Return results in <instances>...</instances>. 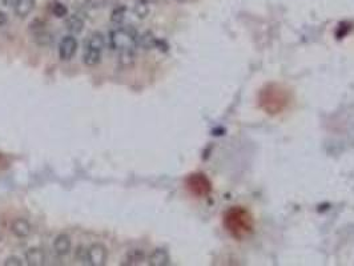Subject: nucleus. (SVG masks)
Instances as JSON below:
<instances>
[{
    "label": "nucleus",
    "mask_w": 354,
    "mask_h": 266,
    "mask_svg": "<svg viewBox=\"0 0 354 266\" xmlns=\"http://www.w3.org/2000/svg\"><path fill=\"white\" fill-rule=\"evenodd\" d=\"M6 23H7V18H6V15H4L3 12H0V27L6 24Z\"/></svg>",
    "instance_id": "aec40b11"
},
{
    "label": "nucleus",
    "mask_w": 354,
    "mask_h": 266,
    "mask_svg": "<svg viewBox=\"0 0 354 266\" xmlns=\"http://www.w3.org/2000/svg\"><path fill=\"white\" fill-rule=\"evenodd\" d=\"M11 231L18 238H27L32 231V226L25 218H16L11 222Z\"/></svg>",
    "instance_id": "39448f33"
},
{
    "label": "nucleus",
    "mask_w": 354,
    "mask_h": 266,
    "mask_svg": "<svg viewBox=\"0 0 354 266\" xmlns=\"http://www.w3.org/2000/svg\"><path fill=\"white\" fill-rule=\"evenodd\" d=\"M148 263L153 266L168 265L169 257L165 250H163V249H156V250H153V253H152L151 256H149V258H148Z\"/></svg>",
    "instance_id": "f8f14e48"
},
{
    "label": "nucleus",
    "mask_w": 354,
    "mask_h": 266,
    "mask_svg": "<svg viewBox=\"0 0 354 266\" xmlns=\"http://www.w3.org/2000/svg\"><path fill=\"white\" fill-rule=\"evenodd\" d=\"M102 49L93 48V47L84 46V52H83V63L88 66H95L102 61Z\"/></svg>",
    "instance_id": "6e6552de"
},
{
    "label": "nucleus",
    "mask_w": 354,
    "mask_h": 266,
    "mask_svg": "<svg viewBox=\"0 0 354 266\" xmlns=\"http://www.w3.org/2000/svg\"><path fill=\"white\" fill-rule=\"evenodd\" d=\"M144 259V253L140 249H134L131 250L124 258V265H139Z\"/></svg>",
    "instance_id": "ddd939ff"
},
{
    "label": "nucleus",
    "mask_w": 354,
    "mask_h": 266,
    "mask_svg": "<svg viewBox=\"0 0 354 266\" xmlns=\"http://www.w3.org/2000/svg\"><path fill=\"white\" fill-rule=\"evenodd\" d=\"M125 8L124 7H119L116 8V10H113L112 12V21H115V23H123L124 19H125Z\"/></svg>",
    "instance_id": "f3484780"
},
{
    "label": "nucleus",
    "mask_w": 354,
    "mask_h": 266,
    "mask_svg": "<svg viewBox=\"0 0 354 266\" xmlns=\"http://www.w3.org/2000/svg\"><path fill=\"white\" fill-rule=\"evenodd\" d=\"M88 265L91 266H104L108 261V252L107 248L102 244H93L88 248L87 252Z\"/></svg>",
    "instance_id": "7ed1b4c3"
},
{
    "label": "nucleus",
    "mask_w": 354,
    "mask_h": 266,
    "mask_svg": "<svg viewBox=\"0 0 354 266\" xmlns=\"http://www.w3.org/2000/svg\"><path fill=\"white\" fill-rule=\"evenodd\" d=\"M176 2H179V3H184V2H186V0H176Z\"/></svg>",
    "instance_id": "4be33fe9"
},
{
    "label": "nucleus",
    "mask_w": 354,
    "mask_h": 266,
    "mask_svg": "<svg viewBox=\"0 0 354 266\" xmlns=\"http://www.w3.org/2000/svg\"><path fill=\"white\" fill-rule=\"evenodd\" d=\"M236 212H237V218L239 220H236L235 214H233V212H229L228 216H227V220H225V222H228V228L229 230L233 231L236 236H242V235H246L249 230H250V225H249V217L246 216L244 212H241V210H237L236 209Z\"/></svg>",
    "instance_id": "f03ea898"
},
{
    "label": "nucleus",
    "mask_w": 354,
    "mask_h": 266,
    "mask_svg": "<svg viewBox=\"0 0 354 266\" xmlns=\"http://www.w3.org/2000/svg\"><path fill=\"white\" fill-rule=\"evenodd\" d=\"M119 57H117V61L121 66H131L135 63V59H136V51H125V52L117 53Z\"/></svg>",
    "instance_id": "4468645a"
},
{
    "label": "nucleus",
    "mask_w": 354,
    "mask_h": 266,
    "mask_svg": "<svg viewBox=\"0 0 354 266\" xmlns=\"http://www.w3.org/2000/svg\"><path fill=\"white\" fill-rule=\"evenodd\" d=\"M139 44V35L131 27H117L108 35V46L115 52L136 51Z\"/></svg>",
    "instance_id": "f257e3e1"
},
{
    "label": "nucleus",
    "mask_w": 354,
    "mask_h": 266,
    "mask_svg": "<svg viewBox=\"0 0 354 266\" xmlns=\"http://www.w3.org/2000/svg\"><path fill=\"white\" fill-rule=\"evenodd\" d=\"M32 32H34V40L38 43L39 46H48L52 42L51 35L46 31L44 27H42V24L39 25V27H35V25L32 24Z\"/></svg>",
    "instance_id": "9d476101"
},
{
    "label": "nucleus",
    "mask_w": 354,
    "mask_h": 266,
    "mask_svg": "<svg viewBox=\"0 0 354 266\" xmlns=\"http://www.w3.org/2000/svg\"><path fill=\"white\" fill-rule=\"evenodd\" d=\"M87 252L88 248H85V246H77V249L75 250V258H76L77 262L83 263V265H88Z\"/></svg>",
    "instance_id": "dca6fc26"
},
{
    "label": "nucleus",
    "mask_w": 354,
    "mask_h": 266,
    "mask_svg": "<svg viewBox=\"0 0 354 266\" xmlns=\"http://www.w3.org/2000/svg\"><path fill=\"white\" fill-rule=\"evenodd\" d=\"M77 51V40L75 35H67L61 39L59 46V57L63 61H70Z\"/></svg>",
    "instance_id": "20e7f679"
},
{
    "label": "nucleus",
    "mask_w": 354,
    "mask_h": 266,
    "mask_svg": "<svg viewBox=\"0 0 354 266\" xmlns=\"http://www.w3.org/2000/svg\"><path fill=\"white\" fill-rule=\"evenodd\" d=\"M4 265L6 266H8V265L21 266V265H24V262H23V259H21L20 257L11 256V257H8V258H6V261H4Z\"/></svg>",
    "instance_id": "6ab92c4d"
},
{
    "label": "nucleus",
    "mask_w": 354,
    "mask_h": 266,
    "mask_svg": "<svg viewBox=\"0 0 354 266\" xmlns=\"http://www.w3.org/2000/svg\"><path fill=\"white\" fill-rule=\"evenodd\" d=\"M132 12L136 18L145 19L149 15L151 10H149V4L140 3V2H135V6L132 8Z\"/></svg>",
    "instance_id": "2eb2a0df"
},
{
    "label": "nucleus",
    "mask_w": 354,
    "mask_h": 266,
    "mask_svg": "<svg viewBox=\"0 0 354 266\" xmlns=\"http://www.w3.org/2000/svg\"><path fill=\"white\" fill-rule=\"evenodd\" d=\"M66 27L72 35H77L84 29V20L77 15H71L66 20Z\"/></svg>",
    "instance_id": "9b49d317"
},
{
    "label": "nucleus",
    "mask_w": 354,
    "mask_h": 266,
    "mask_svg": "<svg viewBox=\"0 0 354 266\" xmlns=\"http://www.w3.org/2000/svg\"><path fill=\"white\" fill-rule=\"evenodd\" d=\"M135 2H140V3H145V4H153V3H156L157 0H135Z\"/></svg>",
    "instance_id": "412c9836"
},
{
    "label": "nucleus",
    "mask_w": 354,
    "mask_h": 266,
    "mask_svg": "<svg viewBox=\"0 0 354 266\" xmlns=\"http://www.w3.org/2000/svg\"><path fill=\"white\" fill-rule=\"evenodd\" d=\"M12 7H14L15 15L19 19H25L34 11L35 0H14Z\"/></svg>",
    "instance_id": "0eeeda50"
},
{
    "label": "nucleus",
    "mask_w": 354,
    "mask_h": 266,
    "mask_svg": "<svg viewBox=\"0 0 354 266\" xmlns=\"http://www.w3.org/2000/svg\"><path fill=\"white\" fill-rule=\"evenodd\" d=\"M53 252L55 254H57L59 257H66L67 254H70L71 252V237L68 235H61L57 236L53 241Z\"/></svg>",
    "instance_id": "423d86ee"
},
{
    "label": "nucleus",
    "mask_w": 354,
    "mask_h": 266,
    "mask_svg": "<svg viewBox=\"0 0 354 266\" xmlns=\"http://www.w3.org/2000/svg\"><path fill=\"white\" fill-rule=\"evenodd\" d=\"M25 261L31 266H42L46 263V254L40 248H31L25 253Z\"/></svg>",
    "instance_id": "1a4fd4ad"
},
{
    "label": "nucleus",
    "mask_w": 354,
    "mask_h": 266,
    "mask_svg": "<svg viewBox=\"0 0 354 266\" xmlns=\"http://www.w3.org/2000/svg\"><path fill=\"white\" fill-rule=\"evenodd\" d=\"M52 11L53 14H55V16H57V18H64V16L67 15V8L64 7V4L56 3L53 6Z\"/></svg>",
    "instance_id": "a211bd4d"
}]
</instances>
